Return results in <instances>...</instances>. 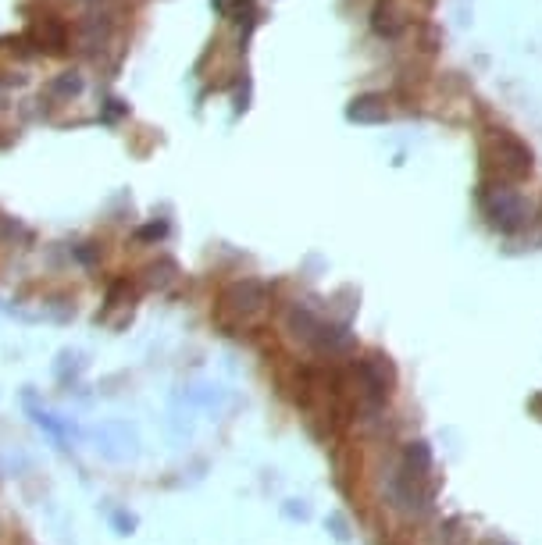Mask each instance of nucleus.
<instances>
[{
  "label": "nucleus",
  "mask_w": 542,
  "mask_h": 545,
  "mask_svg": "<svg viewBox=\"0 0 542 545\" xmlns=\"http://www.w3.org/2000/svg\"><path fill=\"white\" fill-rule=\"evenodd\" d=\"M346 371H350L357 407H389V399L396 392V364L389 360V353L382 350L354 353Z\"/></svg>",
  "instance_id": "1"
},
{
  "label": "nucleus",
  "mask_w": 542,
  "mask_h": 545,
  "mask_svg": "<svg viewBox=\"0 0 542 545\" xmlns=\"http://www.w3.org/2000/svg\"><path fill=\"white\" fill-rule=\"evenodd\" d=\"M271 300V289L257 278H243V282H232L229 289L218 300V325L232 328L229 335H247L250 325L264 314Z\"/></svg>",
  "instance_id": "2"
},
{
  "label": "nucleus",
  "mask_w": 542,
  "mask_h": 545,
  "mask_svg": "<svg viewBox=\"0 0 542 545\" xmlns=\"http://www.w3.org/2000/svg\"><path fill=\"white\" fill-rule=\"evenodd\" d=\"M482 157H485V168L496 171V179L503 182L525 179L528 171H532V154H528L525 143L514 139L510 132H496L482 147Z\"/></svg>",
  "instance_id": "3"
},
{
  "label": "nucleus",
  "mask_w": 542,
  "mask_h": 545,
  "mask_svg": "<svg viewBox=\"0 0 542 545\" xmlns=\"http://www.w3.org/2000/svg\"><path fill=\"white\" fill-rule=\"evenodd\" d=\"M482 207H485V218L493 221L500 232H518V228L528 221L525 196L514 193L510 186L485 189V193H482Z\"/></svg>",
  "instance_id": "4"
},
{
  "label": "nucleus",
  "mask_w": 542,
  "mask_h": 545,
  "mask_svg": "<svg viewBox=\"0 0 542 545\" xmlns=\"http://www.w3.org/2000/svg\"><path fill=\"white\" fill-rule=\"evenodd\" d=\"M400 467L411 474L414 481H421V485H428V489H436V456H432V446H428L425 439L403 442Z\"/></svg>",
  "instance_id": "5"
},
{
  "label": "nucleus",
  "mask_w": 542,
  "mask_h": 545,
  "mask_svg": "<svg viewBox=\"0 0 542 545\" xmlns=\"http://www.w3.org/2000/svg\"><path fill=\"white\" fill-rule=\"evenodd\" d=\"M132 300V285L125 282V278H118V282L107 285V296H104V318H107V310H115V307H125V303Z\"/></svg>",
  "instance_id": "6"
},
{
  "label": "nucleus",
  "mask_w": 542,
  "mask_h": 545,
  "mask_svg": "<svg viewBox=\"0 0 542 545\" xmlns=\"http://www.w3.org/2000/svg\"><path fill=\"white\" fill-rule=\"evenodd\" d=\"M528 410H532V414L542 421V392H539V396H532V399H528Z\"/></svg>",
  "instance_id": "7"
}]
</instances>
